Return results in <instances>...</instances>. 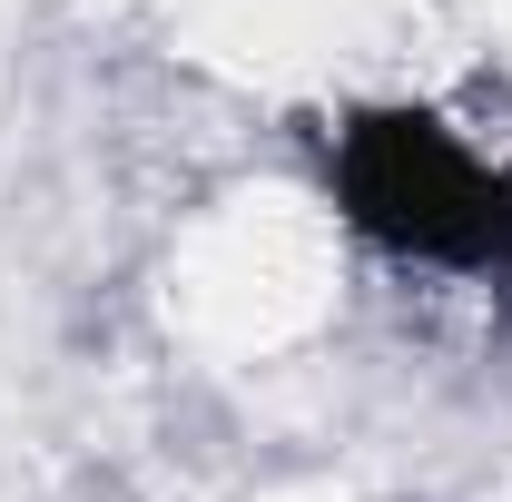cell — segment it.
I'll return each instance as SVG.
<instances>
[{
	"label": "cell",
	"mask_w": 512,
	"mask_h": 502,
	"mask_svg": "<svg viewBox=\"0 0 512 502\" xmlns=\"http://www.w3.org/2000/svg\"><path fill=\"white\" fill-rule=\"evenodd\" d=\"M325 197L375 256L473 286L483 237H493V197H503V158L463 148L434 109L384 99V109H345L325 128Z\"/></svg>",
	"instance_id": "6da1fadb"
},
{
	"label": "cell",
	"mask_w": 512,
	"mask_h": 502,
	"mask_svg": "<svg viewBox=\"0 0 512 502\" xmlns=\"http://www.w3.org/2000/svg\"><path fill=\"white\" fill-rule=\"evenodd\" d=\"M473 286L512 296V158H503V197H493V237H483V266H473Z\"/></svg>",
	"instance_id": "7a4b0ae2"
}]
</instances>
